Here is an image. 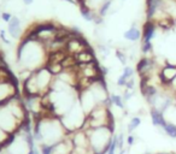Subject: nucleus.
I'll return each mask as SVG.
<instances>
[{
  "label": "nucleus",
  "instance_id": "obj_19",
  "mask_svg": "<svg viewBox=\"0 0 176 154\" xmlns=\"http://www.w3.org/2000/svg\"><path fill=\"white\" fill-rule=\"evenodd\" d=\"M134 72H135V71H134V69H133L132 66L126 65V66L123 68V70H122L121 76L128 81V80H130V78H133V77H134Z\"/></svg>",
  "mask_w": 176,
  "mask_h": 154
},
{
  "label": "nucleus",
  "instance_id": "obj_3",
  "mask_svg": "<svg viewBox=\"0 0 176 154\" xmlns=\"http://www.w3.org/2000/svg\"><path fill=\"white\" fill-rule=\"evenodd\" d=\"M30 117L19 94L0 105V128L7 134L12 135L18 131L21 125Z\"/></svg>",
  "mask_w": 176,
  "mask_h": 154
},
{
  "label": "nucleus",
  "instance_id": "obj_24",
  "mask_svg": "<svg viewBox=\"0 0 176 154\" xmlns=\"http://www.w3.org/2000/svg\"><path fill=\"white\" fill-rule=\"evenodd\" d=\"M124 88H126L127 90H134V89H135V80H134V77L127 81V83H126V85H124Z\"/></svg>",
  "mask_w": 176,
  "mask_h": 154
},
{
  "label": "nucleus",
  "instance_id": "obj_26",
  "mask_svg": "<svg viewBox=\"0 0 176 154\" xmlns=\"http://www.w3.org/2000/svg\"><path fill=\"white\" fill-rule=\"evenodd\" d=\"M136 143V139H135V136L132 135V134H129L128 135V137H127V144L129 146V147H132Z\"/></svg>",
  "mask_w": 176,
  "mask_h": 154
},
{
  "label": "nucleus",
  "instance_id": "obj_6",
  "mask_svg": "<svg viewBox=\"0 0 176 154\" xmlns=\"http://www.w3.org/2000/svg\"><path fill=\"white\" fill-rule=\"evenodd\" d=\"M86 118H87V114L83 111L82 106L80 105L78 99L68 112L64 113L62 117H59L62 124L69 135L77 130H82L86 124Z\"/></svg>",
  "mask_w": 176,
  "mask_h": 154
},
{
  "label": "nucleus",
  "instance_id": "obj_18",
  "mask_svg": "<svg viewBox=\"0 0 176 154\" xmlns=\"http://www.w3.org/2000/svg\"><path fill=\"white\" fill-rule=\"evenodd\" d=\"M115 56H116V58L119 60V63L123 66L127 65V63H128V56H127V53L124 51H122V49L118 48V49H116V52H115Z\"/></svg>",
  "mask_w": 176,
  "mask_h": 154
},
{
  "label": "nucleus",
  "instance_id": "obj_1",
  "mask_svg": "<svg viewBox=\"0 0 176 154\" xmlns=\"http://www.w3.org/2000/svg\"><path fill=\"white\" fill-rule=\"evenodd\" d=\"M33 134L35 141H38L40 146H52L69 136L59 117L47 113L41 114L35 119Z\"/></svg>",
  "mask_w": 176,
  "mask_h": 154
},
{
  "label": "nucleus",
  "instance_id": "obj_34",
  "mask_svg": "<svg viewBox=\"0 0 176 154\" xmlns=\"http://www.w3.org/2000/svg\"><path fill=\"white\" fill-rule=\"evenodd\" d=\"M0 14H1V12H0Z\"/></svg>",
  "mask_w": 176,
  "mask_h": 154
},
{
  "label": "nucleus",
  "instance_id": "obj_17",
  "mask_svg": "<svg viewBox=\"0 0 176 154\" xmlns=\"http://www.w3.org/2000/svg\"><path fill=\"white\" fill-rule=\"evenodd\" d=\"M162 130L165 132V135H168L171 139H176V124L173 123H165V125L162 128Z\"/></svg>",
  "mask_w": 176,
  "mask_h": 154
},
{
  "label": "nucleus",
  "instance_id": "obj_2",
  "mask_svg": "<svg viewBox=\"0 0 176 154\" xmlns=\"http://www.w3.org/2000/svg\"><path fill=\"white\" fill-rule=\"evenodd\" d=\"M17 59L21 69L35 71L44 68L48 60L46 46L38 39L24 36L17 49Z\"/></svg>",
  "mask_w": 176,
  "mask_h": 154
},
{
  "label": "nucleus",
  "instance_id": "obj_28",
  "mask_svg": "<svg viewBox=\"0 0 176 154\" xmlns=\"http://www.w3.org/2000/svg\"><path fill=\"white\" fill-rule=\"evenodd\" d=\"M22 1H23V4H24L26 6H29V5L33 4V1H34V0H22Z\"/></svg>",
  "mask_w": 176,
  "mask_h": 154
},
{
  "label": "nucleus",
  "instance_id": "obj_7",
  "mask_svg": "<svg viewBox=\"0 0 176 154\" xmlns=\"http://www.w3.org/2000/svg\"><path fill=\"white\" fill-rule=\"evenodd\" d=\"M16 95H18V87L15 77L9 81L0 82V105Z\"/></svg>",
  "mask_w": 176,
  "mask_h": 154
},
{
  "label": "nucleus",
  "instance_id": "obj_14",
  "mask_svg": "<svg viewBox=\"0 0 176 154\" xmlns=\"http://www.w3.org/2000/svg\"><path fill=\"white\" fill-rule=\"evenodd\" d=\"M80 14L82 16V18L87 22H93L94 23V19L95 17L98 16L97 12H94L93 10H90L89 7H87L86 5H80Z\"/></svg>",
  "mask_w": 176,
  "mask_h": 154
},
{
  "label": "nucleus",
  "instance_id": "obj_29",
  "mask_svg": "<svg viewBox=\"0 0 176 154\" xmlns=\"http://www.w3.org/2000/svg\"><path fill=\"white\" fill-rule=\"evenodd\" d=\"M63 1L70 2V4H73V5H77V4H78V1H77V0H63Z\"/></svg>",
  "mask_w": 176,
  "mask_h": 154
},
{
  "label": "nucleus",
  "instance_id": "obj_30",
  "mask_svg": "<svg viewBox=\"0 0 176 154\" xmlns=\"http://www.w3.org/2000/svg\"><path fill=\"white\" fill-rule=\"evenodd\" d=\"M34 154H41V152H39V149H35V152H34Z\"/></svg>",
  "mask_w": 176,
  "mask_h": 154
},
{
  "label": "nucleus",
  "instance_id": "obj_21",
  "mask_svg": "<svg viewBox=\"0 0 176 154\" xmlns=\"http://www.w3.org/2000/svg\"><path fill=\"white\" fill-rule=\"evenodd\" d=\"M98 49H99V53L103 56V58H106L110 53V46L109 45H98Z\"/></svg>",
  "mask_w": 176,
  "mask_h": 154
},
{
  "label": "nucleus",
  "instance_id": "obj_11",
  "mask_svg": "<svg viewBox=\"0 0 176 154\" xmlns=\"http://www.w3.org/2000/svg\"><path fill=\"white\" fill-rule=\"evenodd\" d=\"M157 29L158 27L153 21H146V23L144 24V28H142L141 42H152V40L157 35Z\"/></svg>",
  "mask_w": 176,
  "mask_h": 154
},
{
  "label": "nucleus",
  "instance_id": "obj_25",
  "mask_svg": "<svg viewBox=\"0 0 176 154\" xmlns=\"http://www.w3.org/2000/svg\"><path fill=\"white\" fill-rule=\"evenodd\" d=\"M1 19L4 21V22H6V23H9L10 22V19L12 18V14H10V12H1Z\"/></svg>",
  "mask_w": 176,
  "mask_h": 154
},
{
  "label": "nucleus",
  "instance_id": "obj_23",
  "mask_svg": "<svg viewBox=\"0 0 176 154\" xmlns=\"http://www.w3.org/2000/svg\"><path fill=\"white\" fill-rule=\"evenodd\" d=\"M6 33H7V30H4V29H1L0 30V39L2 40L4 43H6V45H10L11 41H10V39H7V35H6Z\"/></svg>",
  "mask_w": 176,
  "mask_h": 154
},
{
  "label": "nucleus",
  "instance_id": "obj_13",
  "mask_svg": "<svg viewBox=\"0 0 176 154\" xmlns=\"http://www.w3.org/2000/svg\"><path fill=\"white\" fill-rule=\"evenodd\" d=\"M150 117H151V122H152V124L154 126H157V128H163V126L165 125V123H166V120H165V118H164V114L162 111L159 110H156V109H151V111H150Z\"/></svg>",
  "mask_w": 176,
  "mask_h": 154
},
{
  "label": "nucleus",
  "instance_id": "obj_10",
  "mask_svg": "<svg viewBox=\"0 0 176 154\" xmlns=\"http://www.w3.org/2000/svg\"><path fill=\"white\" fill-rule=\"evenodd\" d=\"M7 33L12 39H19L22 36V22L18 16H12L7 23Z\"/></svg>",
  "mask_w": 176,
  "mask_h": 154
},
{
  "label": "nucleus",
  "instance_id": "obj_8",
  "mask_svg": "<svg viewBox=\"0 0 176 154\" xmlns=\"http://www.w3.org/2000/svg\"><path fill=\"white\" fill-rule=\"evenodd\" d=\"M175 77H176V64L166 63L165 65L162 66L159 72H158L159 83L163 87H165V88H170V84L174 81Z\"/></svg>",
  "mask_w": 176,
  "mask_h": 154
},
{
  "label": "nucleus",
  "instance_id": "obj_12",
  "mask_svg": "<svg viewBox=\"0 0 176 154\" xmlns=\"http://www.w3.org/2000/svg\"><path fill=\"white\" fill-rule=\"evenodd\" d=\"M123 36H124V39H126L127 41L138 42L139 40H141V38H142V31L138 28L136 24H133L127 31H124Z\"/></svg>",
  "mask_w": 176,
  "mask_h": 154
},
{
  "label": "nucleus",
  "instance_id": "obj_9",
  "mask_svg": "<svg viewBox=\"0 0 176 154\" xmlns=\"http://www.w3.org/2000/svg\"><path fill=\"white\" fill-rule=\"evenodd\" d=\"M156 68V61L153 58L148 56H144L136 64V72L139 73V76L146 77V78H151L152 77V72L153 69Z\"/></svg>",
  "mask_w": 176,
  "mask_h": 154
},
{
  "label": "nucleus",
  "instance_id": "obj_16",
  "mask_svg": "<svg viewBox=\"0 0 176 154\" xmlns=\"http://www.w3.org/2000/svg\"><path fill=\"white\" fill-rule=\"evenodd\" d=\"M141 124V118L139 117V116H134L132 119L129 120V123H128V126H127V130H128V132L129 134H132L133 131H135L139 126Z\"/></svg>",
  "mask_w": 176,
  "mask_h": 154
},
{
  "label": "nucleus",
  "instance_id": "obj_27",
  "mask_svg": "<svg viewBox=\"0 0 176 154\" xmlns=\"http://www.w3.org/2000/svg\"><path fill=\"white\" fill-rule=\"evenodd\" d=\"M170 89H171L174 93L176 92V77L174 78V81L171 82V84H170Z\"/></svg>",
  "mask_w": 176,
  "mask_h": 154
},
{
  "label": "nucleus",
  "instance_id": "obj_33",
  "mask_svg": "<svg viewBox=\"0 0 176 154\" xmlns=\"http://www.w3.org/2000/svg\"><path fill=\"white\" fill-rule=\"evenodd\" d=\"M144 154H148V153H144Z\"/></svg>",
  "mask_w": 176,
  "mask_h": 154
},
{
  "label": "nucleus",
  "instance_id": "obj_15",
  "mask_svg": "<svg viewBox=\"0 0 176 154\" xmlns=\"http://www.w3.org/2000/svg\"><path fill=\"white\" fill-rule=\"evenodd\" d=\"M110 100H111V104L112 106L117 107L119 110H126V102L123 100V97L121 94H117V93H112L110 95Z\"/></svg>",
  "mask_w": 176,
  "mask_h": 154
},
{
  "label": "nucleus",
  "instance_id": "obj_31",
  "mask_svg": "<svg viewBox=\"0 0 176 154\" xmlns=\"http://www.w3.org/2000/svg\"><path fill=\"white\" fill-rule=\"evenodd\" d=\"M175 101H176V92H175Z\"/></svg>",
  "mask_w": 176,
  "mask_h": 154
},
{
  "label": "nucleus",
  "instance_id": "obj_4",
  "mask_svg": "<svg viewBox=\"0 0 176 154\" xmlns=\"http://www.w3.org/2000/svg\"><path fill=\"white\" fill-rule=\"evenodd\" d=\"M54 76L44 66L38 70L33 71L30 77L23 83V93L24 94H39L45 95L48 93L53 83Z\"/></svg>",
  "mask_w": 176,
  "mask_h": 154
},
{
  "label": "nucleus",
  "instance_id": "obj_22",
  "mask_svg": "<svg viewBox=\"0 0 176 154\" xmlns=\"http://www.w3.org/2000/svg\"><path fill=\"white\" fill-rule=\"evenodd\" d=\"M9 137H10V135H7V134L0 128V144H2V146L5 147V143H6V141H7Z\"/></svg>",
  "mask_w": 176,
  "mask_h": 154
},
{
  "label": "nucleus",
  "instance_id": "obj_32",
  "mask_svg": "<svg viewBox=\"0 0 176 154\" xmlns=\"http://www.w3.org/2000/svg\"><path fill=\"white\" fill-rule=\"evenodd\" d=\"M121 1H124V0H121Z\"/></svg>",
  "mask_w": 176,
  "mask_h": 154
},
{
  "label": "nucleus",
  "instance_id": "obj_20",
  "mask_svg": "<svg viewBox=\"0 0 176 154\" xmlns=\"http://www.w3.org/2000/svg\"><path fill=\"white\" fill-rule=\"evenodd\" d=\"M152 51H153V43L152 42H141V52L145 56L152 53Z\"/></svg>",
  "mask_w": 176,
  "mask_h": 154
},
{
  "label": "nucleus",
  "instance_id": "obj_5",
  "mask_svg": "<svg viewBox=\"0 0 176 154\" xmlns=\"http://www.w3.org/2000/svg\"><path fill=\"white\" fill-rule=\"evenodd\" d=\"M112 126H100L94 129L85 130L88 135V140L90 148L94 154H105L107 148L111 144V140L114 137Z\"/></svg>",
  "mask_w": 176,
  "mask_h": 154
}]
</instances>
